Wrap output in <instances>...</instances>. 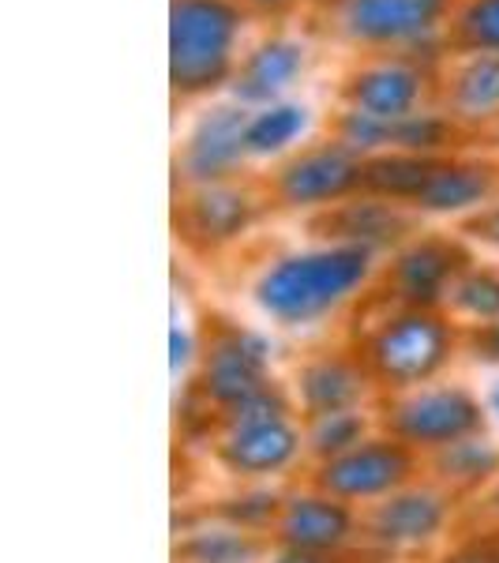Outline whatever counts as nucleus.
<instances>
[{
	"instance_id": "1",
	"label": "nucleus",
	"mask_w": 499,
	"mask_h": 563,
	"mask_svg": "<svg viewBox=\"0 0 499 563\" xmlns=\"http://www.w3.org/2000/svg\"><path fill=\"white\" fill-rule=\"evenodd\" d=\"M372 252L339 244V249L301 252V256L278 260L256 286V305L282 327H304L323 320L353 289L368 278Z\"/></svg>"
},
{
	"instance_id": "2",
	"label": "nucleus",
	"mask_w": 499,
	"mask_h": 563,
	"mask_svg": "<svg viewBox=\"0 0 499 563\" xmlns=\"http://www.w3.org/2000/svg\"><path fill=\"white\" fill-rule=\"evenodd\" d=\"M451 357V331L443 320H435L424 308L395 316L379 327V334L368 346V365L384 384L413 387L432 379Z\"/></svg>"
},
{
	"instance_id": "3",
	"label": "nucleus",
	"mask_w": 499,
	"mask_h": 563,
	"mask_svg": "<svg viewBox=\"0 0 499 563\" xmlns=\"http://www.w3.org/2000/svg\"><path fill=\"white\" fill-rule=\"evenodd\" d=\"M413 474V451L402 440H365L361 448L320 466V493L334 499H379L406 488Z\"/></svg>"
},
{
	"instance_id": "4",
	"label": "nucleus",
	"mask_w": 499,
	"mask_h": 563,
	"mask_svg": "<svg viewBox=\"0 0 499 563\" xmlns=\"http://www.w3.org/2000/svg\"><path fill=\"white\" fill-rule=\"evenodd\" d=\"M480 406L462 387H432L413 390L391 410L395 440L410 448H447V443L469 440L480 429Z\"/></svg>"
},
{
	"instance_id": "5",
	"label": "nucleus",
	"mask_w": 499,
	"mask_h": 563,
	"mask_svg": "<svg viewBox=\"0 0 499 563\" xmlns=\"http://www.w3.org/2000/svg\"><path fill=\"white\" fill-rule=\"evenodd\" d=\"M203 387L218 406L233 410L244 398L259 395L267 384V346L252 331H230L207 353Z\"/></svg>"
},
{
	"instance_id": "6",
	"label": "nucleus",
	"mask_w": 499,
	"mask_h": 563,
	"mask_svg": "<svg viewBox=\"0 0 499 563\" xmlns=\"http://www.w3.org/2000/svg\"><path fill=\"white\" fill-rule=\"evenodd\" d=\"M447 499L435 488H398V493L384 496V504H376L368 533L384 549H417L447 526Z\"/></svg>"
},
{
	"instance_id": "7",
	"label": "nucleus",
	"mask_w": 499,
	"mask_h": 563,
	"mask_svg": "<svg viewBox=\"0 0 499 563\" xmlns=\"http://www.w3.org/2000/svg\"><path fill=\"white\" fill-rule=\"evenodd\" d=\"M353 533V515L346 499H334L326 493L315 496H293L278 515V541L282 549H301V552H334L350 541Z\"/></svg>"
},
{
	"instance_id": "8",
	"label": "nucleus",
	"mask_w": 499,
	"mask_h": 563,
	"mask_svg": "<svg viewBox=\"0 0 499 563\" xmlns=\"http://www.w3.org/2000/svg\"><path fill=\"white\" fill-rule=\"evenodd\" d=\"M301 455V432L286 421H263V424H237L218 443V459L244 477L278 474Z\"/></svg>"
},
{
	"instance_id": "9",
	"label": "nucleus",
	"mask_w": 499,
	"mask_h": 563,
	"mask_svg": "<svg viewBox=\"0 0 499 563\" xmlns=\"http://www.w3.org/2000/svg\"><path fill=\"white\" fill-rule=\"evenodd\" d=\"M297 390H301V406L308 410V417L342 413L361 406V398L368 390V376L365 368L350 365L342 357H320L301 368Z\"/></svg>"
},
{
	"instance_id": "10",
	"label": "nucleus",
	"mask_w": 499,
	"mask_h": 563,
	"mask_svg": "<svg viewBox=\"0 0 499 563\" xmlns=\"http://www.w3.org/2000/svg\"><path fill=\"white\" fill-rule=\"evenodd\" d=\"M357 180V166L339 151L308 154L293 162L282 177V192L289 203H323V199L342 196Z\"/></svg>"
},
{
	"instance_id": "11",
	"label": "nucleus",
	"mask_w": 499,
	"mask_h": 563,
	"mask_svg": "<svg viewBox=\"0 0 499 563\" xmlns=\"http://www.w3.org/2000/svg\"><path fill=\"white\" fill-rule=\"evenodd\" d=\"M244 129H248V117L244 113H225V109L214 113L188 143V169H192V177L225 174L244 154Z\"/></svg>"
},
{
	"instance_id": "12",
	"label": "nucleus",
	"mask_w": 499,
	"mask_h": 563,
	"mask_svg": "<svg viewBox=\"0 0 499 563\" xmlns=\"http://www.w3.org/2000/svg\"><path fill=\"white\" fill-rule=\"evenodd\" d=\"M429 8H417L413 0H350L346 26L357 38H406L421 31Z\"/></svg>"
},
{
	"instance_id": "13",
	"label": "nucleus",
	"mask_w": 499,
	"mask_h": 563,
	"mask_svg": "<svg viewBox=\"0 0 499 563\" xmlns=\"http://www.w3.org/2000/svg\"><path fill=\"white\" fill-rule=\"evenodd\" d=\"M451 275H455V263H451L447 252H440L435 244H424V249H413L398 260L395 282H398V294L421 308L432 305L447 289Z\"/></svg>"
},
{
	"instance_id": "14",
	"label": "nucleus",
	"mask_w": 499,
	"mask_h": 563,
	"mask_svg": "<svg viewBox=\"0 0 499 563\" xmlns=\"http://www.w3.org/2000/svg\"><path fill=\"white\" fill-rule=\"evenodd\" d=\"M485 196H488V177H480L477 169H440L421 188L417 203L424 211H466V207L480 203Z\"/></svg>"
},
{
	"instance_id": "15",
	"label": "nucleus",
	"mask_w": 499,
	"mask_h": 563,
	"mask_svg": "<svg viewBox=\"0 0 499 563\" xmlns=\"http://www.w3.org/2000/svg\"><path fill=\"white\" fill-rule=\"evenodd\" d=\"M304 124H308V117H304V109H297V106L263 109L259 117H252L248 121V129H244V154H259V158H267V154L286 151L289 143L304 132Z\"/></svg>"
},
{
	"instance_id": "16",
	"label": "nucleus",
	"mask_w": 499,
	"mask_h": 563,
	"mask_svg": "<svg viewBox=\"0 0 499 563\" xmlns=\"http://www.w3.org/2000/svg\"><path fill=\"white\" fill-rule=\"evenodd\" d=\"M365 429H368V421L361 410L312 417V424H308V448H312V455L331 462L353 448H361V443H365Z\"/></svg>"
},
{
	"instance_id": "17",
	"label": "nucleus",
	"mask_w": 499,
	"mask_h": 563,
	"mask_svg": "<svg viewBox=\"0 0 499 563\" xmlns=\"http://www.w3.org/2000/svg\"><path fill=\"white\" fill-rule=\"evenodd\" d=\"M185 556L192 563H252L259 556V541L248 530H241V526L207 530L185 544Z\"/></svg>"
},
{
	"instance_id": "18",
	"label": "nucleus",
	"mask_w": 499,
	"mask_h": 563,
	"mask_svg": "<svg viewBox=\"0 0 499 563\" xmlns=\"http://www.w3.org/2000/svg\"><path fill=\"white\" fill-rule=\"evenodd\" d=\"M440 470H443V477L455 481V485H477V481H485L488 474L499 470V451L469 435V440L440 448Z\"/></svg>"
},
{
	"instance_id": "19",
	"label": "nucleus",
	"mask_w": 499,
	"mask_h": 563,
	"mask_svg": "<svg viewBox=\"0 0 499 563\" xmlns=\"http://www.w3.org/2000/svg\"><path fill=\"white\" fill-rule=\"evenodd\" d=\"M398 230H402V218H398L395 211H387V207H379V203L350 207L346 225H342L346 244H353V249H368V252L387 238L395 241Z\"/></svg>"
},
{
	"instance_id": "20",
	"label": "nucleus",
	"mask_w": 499,
	"mask_h": 563,
	"mask_svg": "<svg viewBox=\"0 0 499 563\" xmlns=\"http://www.w3.org/2000/svg\"><path fill=\"white\" fill-rule=\"evenodd\" d=\"M451 305L469 320H499V278L496 275H466L451 286Z\"/></svg>"
},
{
	"instance_id": "21",
	"label": "nucleus",
	"mask_w": 499,
	"mask_h": 563,
	"mask_svg": "<svg viewBox=\"0 0 499 563\" xmlns=\"http://www.w3.org/2000/svg\"><path fill=\"white\" fill-rule=\"evenodd\" d=\"M244 199L241 196H230V192H218L211 188L203 199H199V222H203V230H211L214 238H230V233H237V225H244Z\"/></svg>"
},
{
	"instance_id": "22",
	"label": "nucleus",
	"mask_w": 499,
	"mask_h": 563,
	"mask_svg": "<svg viewBox=\"0 0 499 563\" xmlns=\"http://www.w3.org/2000/svg\"><path fill=\"white\" fill-rule=\"evenodd\" d=\"M289 417V406L286 398L278 395L275 387H263L259 395L244 398V402L233 406L230 413H225V424L230 429H237V424H263V421H286Z\"/></svg>"
},
{
	"instance_id": "23",
	"label": "nucleus",
	"mask_w": 499,
	"mask_h": 563,
	"mask_svg": "<svg viewBox=\"0 0 499 563\" xmlns=\"http://www.w3.org/2000/svg\"><path fill=\"white\" fill-rule=\"evenodd\" d=\"M474 350L480 361H499V320L480 327L477 339H474Z\"/></svg>"
},
{
	"instance_id": "24",
	"label": "nucleus",
	"mask_w": 499,
	"mask_h": 563,
	"mask_svg": "<svg viewBox=\"0 0 499 563\" xmlns=\"http://www.w3.org/2000/svg\"><path fill=\"white\" fill-rule=\"evenodd\" d=\"M188 361H192V339H188L180 327H174V372L177 376L188 368Z\"/></svg>"
},
{
	"instance_id": "25",
	"label": "nucleus",
	"mask_w": 499,
	"mask_h": 563,
	"mask_svg": "<svg viewBox=\"0 0 499 563\" xmlns=\"http://www.w3.org/2000/svg\"><path fill=\"white\" fill-rule=\"evenodd\" d=\"M447 563H499V549H488V544H477V549H466L458 552L455 560Z\"/></svg>"
},
{
	"instance_id": "26",
	"label": "nucleus",
	"mask_w": 499,
	"mask_h": 563,
	"mask_svg": "<svg viewBox=\"0 0 499 563\" xmlns=\"http://www.w3.org/2000/svg\"><path fill=\"white\" fill-rule=\"evenodd\" d=\"M270 563H326L323 556H315V552H301V549H282Z\"/></svg>"
},
{
	"instance_id": "27",
	"label": "nucleus",
	"mask_w": 499,
	"mask_h": 563,
	"mask_svg": "<svg viewBox=\"0 0 499 563\" xmlns=\"http://www.w3.org/2000/svg\"><path fill=\"white\" fill-rule=\"evenodd\" d=\"M480 230H485V238L492 241V244H499V207L492 214H485L480 218Z\"/></svg>"
},
{
	"instance_id": "28",
	"label": "nucleus",
	"mask_w": 499,
	"mask_h": 563,
	"mask_svg": "<svg viewBox=\"0 0 499 563\" xmlns=\"http://www.w3.org/2000/svg\"><path fill=\"white\" fill-rule=\"evenodd\" d=\"M488 410L496 413V421H499V379L492 384V390H488Z\"/></svg>"
},
{
	"instance_id": "29",
	"label": "nucleus",
	"mask_w": 499,
	"mask_h": 563,
	"mask_svg": "<svg viewBox=\"0 0 499 563\" xmlns=\"http://www.w3.org/2000/svg\"><path fill=\"white\" fill-rule=\"evenodd\" d=\"M496 507H499V493H496Z\"/></svg>"
}]
</instances>
